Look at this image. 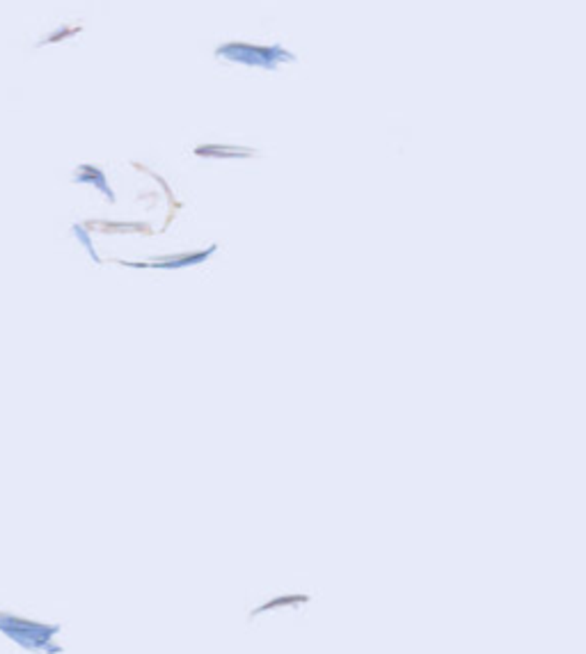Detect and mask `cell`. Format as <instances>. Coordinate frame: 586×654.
<instances>
[{
	"label": "cell",
	"mask_w": 586,
	"mask_h": 654,
	"mask_svg": "<svg viewBox=\"0 0 586 654\" xmlns=\"http://www.w3.org/2000/svg\"><path fill=\"white\" fill-rule=\"evenodd\" d=\"M215 58H225L231 62H238V65H247V67H259V69H268L275 71L279 62H295V55L284 51L282 46H254V44H245V42H229L218 46Z\"/></svg>",
	"instance_id": "6da1fadb"
},
{
	"label": "cell",
	"mask_w": 586,
	"mask_h": 654,
	"mask_svg": "<svg viewBox=\"0 0 586 654\" xmlns=\"http://www.w3.org/2000/svg\"><path fill=\"white\" fill-rule=\"evenodd\" d=\"M215 252V245H211L204 252H193V254H179L172 259H156L154 263H149V268H184V265H193L197 261H204Z\"/></svg>",
	"instance_id": "7a4b0ae2"
},
{
	"label": "cell",
	"mask_w": 586,
	"mask_h": 654,
	"mask_svg": "<svg viewBox=\"0 0 586 654\" xmlns=\"http://www.w3.org/2000/svg\"><path fill=\"white\" fill-rule=\"evenodd\" d=\"M195 154L197 156H213V154H220V156H250L252 152L250 149H234V147H227V149H220V147H197L195 149Z\"/></svg>",
	"instance_id": "3957f363"
}]
</instances>
